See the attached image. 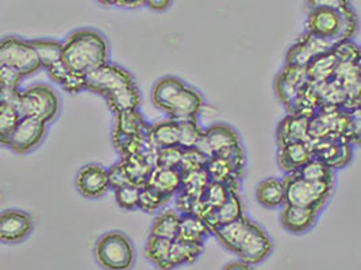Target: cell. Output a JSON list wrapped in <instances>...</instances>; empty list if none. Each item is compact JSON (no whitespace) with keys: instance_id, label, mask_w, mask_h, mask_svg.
<instances>
[{"instance_id":"obj_20","label":"cell","mask_w":361,"mask_h":270,"mask_svg":"<svg viewBox=\"0 0 361 270\" xmlns=\"http://www.w3.org/2000/svg\"><path fill=\"white\" fill-rule=\"evenodd\" d=\"M243 217H245L244 215V205H243L240 193H238V188H234L230 193L228 202H225L222 207H219L218 210L207 214L206 218L203 220L209 224L214 236V231H215L216 227L241 219Z\"/></svg>"},{"instance_id":"obj_21","label":"cell","mask_w":361,"mask_h":270,"mask_svg":"<svg viewBox=\"0 0 361 270\" xmlns=\"http://www.w3.org/2000/svg\"><path fill=\"white\" fill-rule=\"evenodd\" d=\"M203 250H204V245L176 239L172 243L171 253L168 255L166 261L159 269L172 270L183 265H190L197 261L200 254L203 253Z\"/></svg>"},{"instance_id":"obj_26","label":"cell","mask_w":361,"mask_h":270,"mask_svg":"<svg viewBox=\"0 0 361 270\" xmlns=\"http://www.w3.org/2000/svg\"><path fill=\"white\" fill-rule=\"evenodd\" d=\"M210 236H213L212 229L200 217L194 214L181 215L180 230H179L178 239L204 245L206 239Z\"/></svg>"},{"instance_id":"obj_38","label":"cell","mask_w":361,"mask_h":270,"mask_svg":"<svg viewBox=\"0 0 361 270\" xmlns=\"http://www.w3.org/2000/svg\"><path fill=\"white\" fill-rule=\"evenodd\" d=\"M141 189L142 186L135 184H128L115 189V200L116 204L126 211L140 210V200H141Z\"/></svg>"},{"instance_id":"obj_23","label":"cell","mask_w":361,"mask_h":270,"mask_svg":"<svg viewBox=\"0 0 361 270\" xmlns=\"http://www.w3.org/2000/svg\"><path fill=\"white\" fill-rule=\"evenodd\" d=\"M147 186L164 193L169 198L179 193L183 186V173L180 169L161 168L154 167L149 176Z\"/></svg>"},{"instance_id":"obj_11","label":"cell","mask_w":361,"mask_h":270,"mask_svg":"<svg viewBox=\"0 0 361 270\" xmlns=\"http://www.w3.org/2000/svg\"><path fill=\"white\" fill-rule=\"evenodd\" d=\"M309 83H310V79H309L306 67L286 64V67L281 69V72L275 80L276 96L288 110Z\"/></svg>"},{"instance_id":"obj_14","label":"cell","mask_w":361,"mask_h":270,"mask_svg":"<svg viewBox=\"0 0 361 270\" xmlns=\"http://www.w3.org/2000/svg\"><path fill=\"white\" fill-rule=\"evenodd\" d=\"M34 219L22 210H6L0 215V240L16 245L33 233Z\"/></svg>"},{"instance_id":"obj_5","label":"cell","mask_w":361,"mask_h":270,"mask_svg":"<svg viewBox=\"0 0 361 270\" xmlns=\"http://www.w3.org/2000/svg\"><path fill=\"white\" fill-rule=\"evenodd\" d=\"M94 255L104 270H130L135 261L133 242L121 231H110L100 236L95 243Z\"/></svg>"},{"instance_id":"obj_48","label":"cell","mask_w":361,"mask_h":270,"mask_svg":"<svg viewBox=\"0 0 361 270\" xmlns=\"http://www.w3.org/2000/svg\"><path fill=\"white\" fill-rule=\"evenodd\" d=\"M222 270H253V268H252V265H249L247 262L238 259V261L230 262Z\"/></svg>"},{"instance_id":"obj_32","label":"cell","mask_w":361,"mask_h":270,"mask_svg":"<svg viewBox=\"0 0 361 270\" xmlns=\"http://www.w3.org/2000/svg\"><path fill=\"white\" fill-rule=\"evenodd\" d=\"M296 174H299L305 180L315 181V183H336V170L329 167L326 162L315 157L312 158Z\"/></svg>"},{"instance_id":"obj_15","label":"cell","mask_w":361,"mask_h":270,"mask_svg":"<svg viewBox=\"0 0 361 270\" xmlns=\"http://www.w3.org/2000/svg\"><path fill=\"white\" fill-rule=\"evenodd\" d=\"M240 145V135L233 127L225 123H215L204 130V134L200 143L197 145V149H200L209 157H214Z\"/></svg>"},{"instance_id":"obj_39","label":"cell","mask_w":361,"mask_h":270,"mask_svg":"<svg viewBox=\"0 0 361 270\" xmlns=\"http://www.w3.org/2000/svg\"><path fill=\"white\" fill-rule=\"evenodd\" d=\"M210 157L207 154L202 152L200 149L194 148V149H187L183 153L181 164L179 169L181 173H190V172H197L202 169L207 168Z\"/></svg>"},{"instance_id":"obj_2","label":"cell","mask_w":361,"mask_h":270,"mask_svg":"<svg viewBox=\"0 0 361 270\" xmlns=\"http://www.w3.org/2000/svg\"><path fill=\"white\" fill-rule=\"evenodd\" d=\"M152 101L169 119L178 122L197 119L204 107L203 96L197 89L173 76H165L153 85Z\"/></svg>"},{"instance_id":"obj_47","label":"cell","mask_w":361,"mask_h":270,"mask_svg":"<svg viewBox=\"0 0 361 270\" xmlns=\"http://www.w3.org/2000/svg\"><path fill=\"white\" fill-rule=\"evenodd\" d=\"M172 1L173 0H145V4L148 6L150 10L161 13V11H165L171 7Z\"/></svg>"},{"instance_id":"obj_52","label":"cell","mask_w":361,"mask_h":270,"mask_svg":"<svg viewBox=\"0 0 361 270\" xmlns=\"http://www.w3.org/2000/svg\"><path fill=\"white\" fill-rule=\"evenodd\" d=\"M359 110L361 111V95H360V101H359Z\"/></svg>"},{"instance_id":"obj_49","label":"cell","mask_w":361,"mask_h":270,"mask_svg":"<svg viewBox=\"0 0 361 270\" xmlns=\"http://www.w3.org/2000/svg\"><path fill=\"white\" fill-rule=\"evenodd\" d=\"M145 3V0H119L118 4L121 6H129V7H137V4Z\"/></svg>"},{"instance_id":"obj_36","label":"cell","mask_w":361,"mask_h":270,"mask_svg":"<svg viewBox=\"0 0 361 270\" xmlns=\"http://www.w3.org/2000/svg\"><path fill=\"white\" fill-rule=\"evenodd\" d=\"M172 243L173 240L160 238V236H149L147 248H145L147 258L157 268H160L171 253Z\"/></svg>"},{"instance_id":"obj_18","label":"cell","mask_w":361,"mask_h":270,"mask_svg":"<svg viewBox=\"0 0 361 270\" xmlns=\"http://www.w3.org/2000/svg\"><path fill=\"white\" fill-rule=\"evenodd\" d=\"M314 158L312 142H294L279 146L278 165L287 174H295Z\"/></svg>"},{"instance_id":"obj_30","label":"cell","mask_w":361,"mask_h":270,"mask_svg":"<svg viewBox=\"0 0 361 270\" xmlns=\"http://www.w3.org/2000/svg\"><path fill=\"white\" fill-rule=\"evenodd\" d=\"M22 119L20 112L11 101H0V142L1 145L7 146L14 130L17 129L19 122Z\"/></svg>"},{"instance_id":"obj_6","label":"cell","mask_w":361,"mask_h":270,"mask_svg":"<svg viewBox=\"0 0 361 270\" xmlns=\"http://www.w3.org/2000/svg\"><path fill=\"white\" fill-rule=\"evenodd\" d=\"M16 104L22 118L39 119L47 123L59 117L61 101L54 89L45 84H35L18 94L11 101Z\"/></svg>"},{"instance_id":"obj_31","label":"cell","mask_w":361,"mask_h":270,"mask_svg":"<svg viewBox=\"0 0 361 270\" xmlns=\"http://www.w3.org/2000/svg\"><path fill=\"white\" fill-rule=\"evenodd\" d=\"M41 64L45 69L63 61V44L49 38H39L32 41Z\"/></svg>"},{"instance_id":"obj_27","label":"cell","mask_w":361,"mask_h":270,"mask_svg":"<svg viewBox=\"0 0 361 270\" xmlns=\"http://www.w3.org/2000/svg\"><path fill=\"white\" fill-rule=\"evenodd\" d=\"M180 220L181 215L178 212V210L161 211L152 223L150 236L176 240L180 230Z\"/></svg>"},{"instance_id":"obj_28","label":"cell","mask_w":361,"mask_h":270,"mask_svg":"<svg viewBox=\"0 0 361 270\" xmlns=\"http://www.w3.org/2000/svg\"><path fill=\"white\" fill-rule=\"evenodd\" d=\"M150 127L152 126L138 112V110L116 114L114 131H118L121 134L137 135V136L148 138Z\"/></svg>"},{"instance_id":"obj_3","label":"cell","mask_w":361,"mask_h":270,"mask_svg":"<svg viewBox=\"0 0 361 270\" xmlns=\"http://www.w3.org/2000/svg\"><path fill=\"white\" fill-rule=\"evenodd\" d=\"M109 44L104 35L92 29L71 34L63 44V61L72 72L88 75L109 63Z\"/></svg>"},{"instance_id":"obj_42","label":"cell","mask_w":361,"mask_h":270,"mask_svg":"<svg viewBox=\"0 0 361 270\" xmlns=\"http://www.w3.org/2000/svg\"><path fill=\"white\" fill-rule=\"evenodd\" d=\"M109 177H110V184H111V189H118L122 186L132 184L128 170L125 168L123 162L119 161L114 164L111 168L109 169Z\"/></svg>"},{"instance_id":"obj_40","label":"cell","mask_w":361,"mask_h":270,"mask_svg":"<svg viewBox=\"0 0 361 270\" xmlns=\"http://www.w3.org/2000/svg\"><path fill=\"white\" fill-rule=\"evenodd\" d=\"M184 150L180 146H171V148H163L156 153L154 157V167L161 168L179 169L181 164Z\"/></svg>"},{"instance_id":"obj_16","label":"cell","mask_w":361,"mask_h":270,"mask_svg":"<svg viewBox=\"0 0 361 270\" xmlns=\"http://www.w3.org/2000/svg\"><path fill=\"white\" fill-rule=\"evenodd\" d=\"M314 157L326 162L337 170L343 169L352 161L353 145L345 139H319L312 141Z\"/></svg>"},{"instance_id":"obj_17","label":"cell","mask_w":361,"mask_h":270,"mask_svg":"<svg viewBox=\"0 0 361 270\" xmlns=\"http://www.w3.org/2000/svg\"><path fill=\"white\" fill-rule=\"evenodd\" d=\"M321 212L318 208L284 204L280 212V223L290 234L303 236L317 224Z\"/></svg>"},{"instance_id":"obj_1","label":"cell","mask_w":361,"mask_h":270,"mask_svg":"<svg viewBox=\"0 0 361 270\" xmlns=\"http://www.w3.org/2000/svg\"><path fill=\"white\" fill-rule=\"evenodd\" d=\"M214 236L238 259L255 266L265 261L274 250V242L263 227L243 217L241 219L215 229Z\"/></svg>"},{"instance_id":"obj_9","label":"cell","mask_w":361,"mask_h":270,"mask_svg":"<svg viewBox=\"0 0 361 270\" xmlns=\"http://www.w3.org/2000/svg\"><path fill=\"white\" fill-rule=\"evenodd\" d=\"M85 79L87 91L102 95L106 99L126 88L137 85L132 75L125 68L111 63H107L103 67L88 73Z\"/></svg>"},{"instance_id":"obj_13","label":"cell","mask_w":361,"mask_h":270,"mask_svg":"<svg viewBox=\"0 0 361 270\" xmlns=\"http://www.w3.org/2000/svg\"><path fill=\"white\" fill-rule=\"evenodd\" d=\"M76 188L85 199H100L111 189L109 169L99 164L84 165L76 174Z\"/></svg>"},{"instance_id":"obj_51","label":"cell","mask_w":361,"mask_h":270,"mask_svg":"<svg viewBox=\"0 0 361 270\" xmlns=\"http://www.w3.org/2000/svg\"><path fill=\"white\" fill-rule=\"evenodd\" d=\"M102 3H107V4H118L119 0H99Z\"/></svg>"},{"instance_id":"obj_19","label":"cell","mask_w":361,"mask_h":270,"mask_svg":"<svg viewBox=\"0 0 361 270\" xmlns=\"http://www.w3.org/2000/svg\"><path fill=\"white\" fill-rule=\"evenodd\" d=\"M276 139L279 146L294 142H312L310 138V118L287 115L278 126Z\"/></svg>"},{"instance_id":"obj_50","label":"cell","mask_w":361,"mask_h":270,"mask_svg":"<svg viewBox=\"0 0 361 270\" xmlns=\"http://www.w3.org/2000/svg\"><path fill=\"white\" fill-rule=\"evenodd\" d=\"M355 68H356V70H357V75H359V79H360L361 82V51L360 54H359V57H357V60L355 61Z\"/></svg>"},{"instance_id":"obj_7","label":"cell","mask_w":361,"mask_h":270,"mask_svg":"<svg viewBox=\"0 0 361 270\" xmlns=\"http://www.w3.org/2000/svg\"><path fill=\"white\" fill-rule=\"evenodd\" d=\"M286 184V204L310 207L324 211L333 192L336 183H315L302 179L299 174H287Z\"/></svg>"},{"instance_id":"obj_24","label":"cell","mask_w":361,"mask_h":270,"mask_svg":"<svg viewBox=\"0 0 361 270\" xmlns=\"http://www.w3.org/2000/svg\"><path fill=\"white\" fill-rule=\"evenodd\" d=\"M179 122L168 119L159 122L150 127L148 141L156 150H160L163 148L179 146Z\"/></svg>"},{"instance_id":"obj_37","label":"cell","mask_w":361,"mask_h":270,"mask_svg":"<svg viewBox=\"0 0 361 270\" xmlns=\"http://www.w3.org/2000/svg\"><path fill=\"white\" fill-rule=\"evenodd\" d=\"M172 198L166 196L164 193L156 191L152 186H144L141 189V200H140V210L147 212V214H153L160 211L163 207H165Z\"/></svg>"},{"instance_id":"obj_35","label":"cell","mask_w":361,"mask_h":270,"mask_svg":"<svg viewBox=\"0 0 361 270\" xmlns=\"http://www.w3.org/2000/svg\"><path fill=\"white\" fill-rule=\"evenodd\" d=\"M179 131H180L179 146L183 150L197 148L204 134V130L200 127L197 119H188V120L179 122Z\"/></svg>"},{"instance_id":"obj_25","label":"cell","mask_w":361,"mask_h":270,"mask_svg":"<svg viewBox=\"0 0 361 270\" xmlns=\"http://www.w3.org/2000/svg\"><path fill=\"white\" fill-rule=\"evenodd\" d=\"M340 64L341 63H340L338 57L333 51L318 56L306 67L310 82L314 84L330 82L334 77L336 70Z\"/></svg>"},{"instance_id":"obj_33","label":"cell","mask_w":361,"mask_h":270,"mask_svg":"<svg viewBox=\"0 0 361 270\" xmlns=\"http://www.w3.org/2000/svg\"><path fill=\"white\" fill-rule=\"evenodd\" d=\"M23 76L17 72L16 69L0 65V95L1 101H13L18 96L19 85Z\"/></svg>"},{"instance_id":"obj_4","label":"cell","mask_w":361,"mask_h":270,"mask_svg":"<svg viewBox=\"0 0 361 270\" xmlns=\"http://www.w3.org/2000/svg\"><path fill=\"white\" fill-rule=\"evenodd\" d=\"M359 29V19L353 7L345 10L317 8L310 10L306 19V32L328 39L334 45L353 39Z\"/></svg>"},{"instance_id":"obj_45","label":"cell","mask_w":361,"mask_h":270,"mask_svg":"<svg viewBox=\"0 0 361 270\" xmlns=\"http://www.w3.org/2000/svg\"><path fill=\"white\" fill-rule=\"evenodd\" d=\"M47 72H48L50 79H51L56 84L61 85L66 82L68 75H69L72 70L66 67V64H64V61H61V63H59V64H56V65H53V67L48 68Z\"/></svg>"},{"instance_id":"obj_41","label":"cell","mask_w":361,"mask_h":270,"mask_svg":"<svg viewBox=\"0 0 361 270\" xmlns=\"http://www.w3.org/2000/svg\"><path fill=\"white\" fill-rule=\"evenodd\" d=\"M331 51L336 53L340 63H350L355 64L360 54L361 46H359L353 39H346L336 44Z\"/></svg>"},{"instance_id":"obj_34","label":"cell","mask_w":361,"mask_h":270,"mask_svg":"<svg viewBox=\"0 0 361 270\" xmlns=\"http://www.w3.org/2000/svg\"><path fill=\"white\" fill-rule=\"evenodd\" d=\"M210 183H212V179L207 169L184 173L181 192L194 198H200Z\"/></svg>"},{"instance_id":"obj_44","label":"cell","mask_w":361,"mask_h":270,"mask_svg":"<svg viewBox=\"0 0 361 270\" xmlns=\"http://www.w3.org/2000/svg\"><path fill=\"white\" fill-rule=\"evenodd\" d=\"M307 8L317 10V8H330V10H345L352 7L350 0H306Z\"/></svg>"},{"instance_id":"obj_8","label":"cell","mask_w":361,"mask_h":270,"mask_svg":"<svg viewBox=\"0 0 361 270\" xmlns=\"http://www.w3.org/2000/svg\"><path fill=\"white\" fill-rule=\"evenodd\" d=\"M0 65L16 69L23 77L34 75L44 68L32 41L19 37H6L1 39Z\"/></svg>"},{"instance_id":"obj_10","label":"cell","mask_w":361,"mask_h":270,"mask_svg":"<svg viewBox=\"0 0 361 270\" xmlns=\"http://www.w3.org/2000/svg\"><path fill=\"white\" fill-rule=\"evenodd\" d=\"M48 123L39 119L25 118L20 119L17 129L10 136L7 142V148L18 154H27L35 150L47 136Z\"/></svg>"},{"instance_id":"obj_43","label":"cell","mask_w":361,"mask_h":270,"mask_svg":"<svg viewBox=\"0 0 361 270\" xmlns=\"http://www.w3.org/2000/svg\"><path fill=\"white\" fill-rule=\"evenodd\" d=\"M61 88L68 94H79V92H82V91H87L85 75L71 72L68 75L66 82L61 84Z\"/></svg>"},{"instance_id":"obj_22","label":"cell","mask_w":361,"mask_h":270,"mask_svg":"<svg viewBox=\"0 0 361 270\" xmlns=\"http://www.w3.org/2000/svg\"><path fill=\"white\" fill-rule=\"evenodd\" d=\"M256 200L267 210H279L286 204V184L283 179L268 177L256 188Z\"/></svg>"},{"instance_id":"obj_29","label":"cell","mask_w":361,"mask_h":270,"mask_svg":"<svg viewBox=\"0 0 361 270\" xmlns=\"http://www.w3.org/2000/svg\"><path fill=\"white\" fill-rule=\"evenodd\" d=\"M107 105L114 114H121L126 111L138 110L141 103V95L137 85H133L130 88H126L113 96L107 98Z\"/></svg>"},{"instance_id":"obj_12","label":"cell","mask_w":361,"mask_h":270,"mask_svg":"<svg viewBox=\"0 0 361 270\" xmlns=\"http://www.w3.org/2000/svg\"><path fill=\"white\" fill-rule=\"evenodd\" d=\"M333 46H334V44L328 39L315 37V35L306 32L298 38L295 44L287 51L286 64L298 65V67H307L314 58L331 51Z\"/></svg>"},{"instance_id":"obj_46","label":"cell","mask_w":361,"mask_h":270,"mask_svg":"<svg viewBox=\"0 0 361 270\" xmlns=\"http://www.w3.org/2000/svg\"><path fill=\"white\" fill-rule=\"evenodd\" d=\"M352 114V134H350V143L352 145H361V111L357 108L350 111Z\"/></svg>"}]
</instances>
